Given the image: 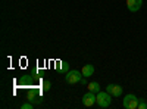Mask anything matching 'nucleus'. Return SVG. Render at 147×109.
<instances>
[{
  "label": "nucleus",
  "mask_w": 147,
  "mask_h": 109,
  "mask_svg": "<svg viewBox=\"0 0 147 109\" xmlns=\"http://www.w3.org/2000/svg\"><path fill=\"white\" fill-rule=\"evenodd\" d=\"M82 77H84V75H82V72L72 69V71H68V72H66V75H65V81H66L68 84H71V86H74V84L81 83Z\"/></svg>",
  "instance_id": "nucleus-2"
},
{
  "label": "nucleus",
  "mask_w": 147,
  "mask_h": 109,
  "mask_svg": "<svg viewBox=\"0 0 147 109\" xmlns=\"http://www.w3.org/2000/svg\"><path fill=\"white\" fill-rule=\"evenodd\" d=\"M143 6V0H127V7L129 12H138Z\"/></svg>",
  "instance_id": "nucleus-6"
},
{
  "label": "nucleus",
  "mask_w": 147,
  "mask_h": 109,
  "mask_svg": "<svg viewBox=\"0 0 147 109\" xmlns=\"http://www.w3.org/2000/svg\"><path fill=\"white\" fill-rule=\"evenodd\" d=\"M81 72H82L84 78H87V77H91V75L94 74V66H93L91 64H87V65H84V66H82Z\"/></svg>",
  "instance_id": "nucleus-7"
},
{
  "label": "nucleus",
  "mask_w": 147,
  "mask_h": 109,
  "mask_svg": "<svg viewBox=\"0 0 147 109\" xmlns=\"http://www.w3.org/2000/svg\"><path fill=\"white\" fill-rule=\"evenodd\" d=\"M112 97L113 96L107 93V91H99L97 93V105H99V108H109L110 103H112Z\"/></svg>",
  "instance_id": "nucleus-1"
},
{
  "label": "nucleus",
  "mask_w": 147,
  "mask_h": 109,
  "mask_svg": "<svg viewBox=\"0 0 147 109\" xmlns=\"http://www.w3.org/2000/svg\"><path fill=\"white\" fill-rule=\"evenodd\" d=\"M60 69H62L63 72H68V71H69V64H65V62H62V65H60Z\"/></svg>",
  "instance_id": "nucleus-13"
},
{
  "label": "nucleus",
  "mask_w": 147,
  "mask_h": 109,
  "mask_svg": "<svg viewBox=\"0 0 147 109\" xmlns=\"http://www.w3.org/2000/svg\"><path fill=\"white\" fill-rule=\"evenodd\" d=\"M138 109H147V102L144 99H140L138 100Z\"/></svg>",
  "instance_id": "nucleus-11"
},
{
  "label": "nucleus",
  "mask_w": 147,
  "mask_h": 109,
  "mask_svg": "<svg viewBox=\"0 0 147 109\" xmlns=\"http://www.w3.org/2000/svg\"><path fill=\"white\" fill-rule=\"evenodd\" d=\"M138 97L136 94H132V93H129V94H127L125 97H124V102H122V105H124V108L125 109H137L138 108Z\"/></svg>",
  "instance_id": "nucleus-3"
},
{
  "label": "nucleus",
  "mask_w": 147,
  "mask_h": 109,
  "mask_svg": "<svg viewBox=\"0 0 147 109\" xmlns=\"http://www.w3.org/2000/svg\"><path fill=\"white\" fill-rule=\"evenodd\" d=\"M34 108V103H31V102H28V103H24V105H21V109H32Z\"/></svg>",
  "instance_id": "nucleus-12"
},
{
  "label": "nucleus",
  "mask_w": 147,
  "mask_h": 109,
  "mask_svg": "<svg viewBox=\"0 0 147 109\" xmlns=\"http://www.w3.org/2000/svg\"><path fill=\"white\" fill-rule=\"evenodd\" d=\"M87 89L88 91H93V93H99L100 91V84L97 83V81H91L87 84Z\"/></svg>",
  "instance_id": "nucleus-8"
},
{
  "label": "nucleus",
  "mask_w": 147,
  "mask_h": 109,
  "mask_svg": "<svg viewBox=\"0 0 147 109\" xmlns=\"http://www.w3.org/2000/svg\"><path fill=\"white\" fill-rule=\"evenodd\" d=\"M27 100H28V102H31V103H34V102H37V103H41V99H40L38 96H37V94L34 93V91H32V93H31V91L28 93V96H27Z\"/></svg>",
  "instance_id": "nucleus-9"
},
{
  "label": "nucleus",
  "mask_w": 147,
  "mask_h": 109,
  "mask_svg": "<svg viewBox=\"0 0 147 109\" xmlns=\"http://www.w3.org/2000/svg\"><path fill=\"white\" fill-rule=\"evenodd\" d=\"M50 87H52V83L49 81V80H44L43 81V90L44 91H49V90H50Z\"/></svg>",
  "instance_id": "nucleus-10"
},
{
  "label": "nucleus",
  "mask_w": 147,
  "mask_h": 109,
  "mask_svg": "<svg viewBox=\"0 0 147 109\" xmlns=\"http://www.w3.org/2000/svg\"><path fill=\"white\" fill-rule=\"evenodd\" d=\"M97 103V94L93 93V91H88L82 96V105L87 106V108H91L93 105Z\"/></svg>",
  "instance_id": "nucleus-4"
},
{
  "label": "nucleus",
  "mask_w": 147,
  "mask_h": 109,
  "mask_svg": "<svg viewBox=\"0 0 147 109\" xmlns=\"http://www.w3.org/2000/svg\"><path fill=\"white\" fill-rule=\"evenodd\" d=\"M106 91L110 93L113 97H121L122 96V87L118 86V84H109V86L106 87Z\"/></svg>",
  "instance_id": "nucleus-5"
}]
</instances>
